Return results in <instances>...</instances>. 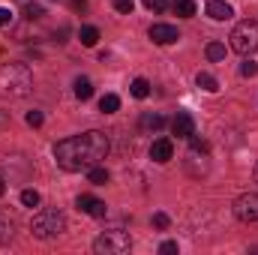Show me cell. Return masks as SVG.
I'll list each match as a JSON object with an SVG mask.
<instances>
[{
    "mask_svg": "<svg viewBox=\"0 0 258 255\" xmlns=\"http://www.w3.org/2000/svg\"><path fill=\"white\" fill-rule=\"evenodd\" d=\"M6 24H12V12L9 9H0V27H6Z\"/></svg>",
    "mask_w": 258,
    "mask_h": 255,
    "instance_id": "f546056e",
    "label": "cell"
},
{
    "mask_svg": "<svg viewBox=\"0 0 258 255\" xmlns=\"http://www.w3.org/2000/svg\"><path fill=\"white\" fill-rule=\"evenodd\" d=\"M78 39H81L84 48H93V45L99 42V30H96V27H81V30H78Z\"/></svg>",
    "mask_w": 258,
    "mask_h": 255,
    "instance_id": "5bb4252c",
    "label": "cell"
},
{
    "mask_svg": "<svg viewBox=\"0 0 258 255\" xmlns=\"http://www.w3.org/2000/svg\"><path fill=\"white\" fill-rule=\"evenodd\" d=\"M78 210L87 213V216H96V219H102V216L108 213L105 201H99V198H93V195H78Z\"/></svg>",
    "mask_w": 258,
    "mask_h": 255,
    "instance_id": "ba28073f",
    "label": "cell"
},
{
    "mask_svg": "<svg viewBox=\"0 0 258 255\" xmlns=\"http://www.w3.org/2000/svg\"><path fill=\"white\" fill-rule=\"evenodd\" d=\"M240 75H243V78H255L258 75V63H252V60L240 63Z\"/></svg>",
    "mask_w": 258,
    "mask_h": 255,
    "instance_id": "603a6c76",
    "label": "cell"
},
{
    "mask_svg": "<svg viewBox=\"0 0 258 255\" xmlns=\"http://www.w3.org/2000/svg\"><path fill=\"white\" fill-rule=\"evenodd\" d=\"M33 90V75L24 63H3L0 66V96L21 99Z\"/></svg>",
    "mask_w": 258,
    "mask_h": 255,
    "instance_id": "7a4b0ae2",
    "label": "cell"
},
{
    "mask_svg": "<svg viewBox=\"0 0 258 255\" xmlns=\"http://www.w3.org/2000/svg\"><path fill=\"white\" fill-rule=\"evenodd\" d=\"M252 174H255V183H258V165H255V171H252Z\"/></svg>",
    "mask_w": 258,
    "mask_h": 255,
    "instance_id": "836d02e7",
    "label": "cell"
},
{
    "mask_svg": "<svg viewBox=\"0 0 258 255\" xmlns=\"http://www.w3.org/2000/svg\"><path fill=\"white\" fill-rule=\"evenodd\" d=\"M3 123H6V114H3V111H0V126H3Z\"/></svg>",
    "mask_w": 258,
    "mask_h": 255,
    "instance_id": "d6a6232c",
    "label": "cell"
},
{
    "mask_svg": "<svg viewBox=\"0 0 258 255\" xmlns=\"http://www.w3.org/2000/svg\"><path fill=\"white\" fill-rule=\"evenodd\" d=\"M141 126L144 129H162L165 126V117L162 114H144L141 117Z\"/></svg>",
    "mask_w": 258,
    "mask_h": 255,
    "instance_id": "44dd1931",
    "label": "cell"
},
{
    "mask_svg": "<svg viewBox=\"0 0 258 255\" xmlns=\"http://www.w3.org/2000/svg\"><path fill=\"white\" fill-rule=\"evenodd\" d=\"M207 15H210L213 21H228V18L234 15V9H231L225 0H207Z\"/></svg>",
    "mask_w": 258,
    "mask_h": 255,
    "instance_id": "8fae6325",
    "label": "cell"
},
{
    "mask_svg": "<svg viewBox=\"0 0 258 255\" xmlns=\"http://www.w3.org/2000/svg\"><path fill=\"white\" fill-rule=\"evenodd\" d=\"M12 234H15V219H12L6 210H0V246H3V243H9V240H12Z\"/></svg>",
    "mask_w": 258,
    "mask_h": 255,
    "instance_id": "7c38bea8",
    "label": "cell"
},
{
    "mask_svg": "<svg viewBox=\"0 0 258 255\" xmlns=\"http://www.w3.org/2000/svg\"><path fill=\"white\" fill-rule=\"evenodd\" d=\"M144 6H147L150 12H162V9L168 6V0H144Z\"/></svg>",
    "mask_w": 258,
    "mask_h": 255,
    "instance_id": "d4e9b609",
    "label": "cell"
},
{
    "mask_svg": "<svg viewBox=\"0 0 258 255\" xmlns=\"http://www.w3.org/2000/svg\"><path fill=\"white\" fill-rule=\"evenodd\" d=\"M120 108V96H114V93H105L102 99H99V111H105V114H114Z\"/></svg>",
    "mask_w": 258,
    "mask_h": 255,
    "instance_id": "e0dca14e",
    "label": "cell"
},
{
    "mask_svg": "<svg viewBox=\"0 0 258 255\" xmlns=\"http://www.w3.org/2000/svg\"><path fill=\"white\" fill-rule=\"evenodd\" d=\"M108 156V135L99 132V129H90L84 135H72L57 141L54 147V159L63 171H84V168H93L99 165L102 159Z\"/></svg>",
    "mask_w": 258,
    "mask_h": 255,
    "instance_id": "6da1fadb",
    "label": "cell"
},
{
    "mask_svg": "<svg viewBox=\"0 0 258 255\" xmlns=\"http://www.w3.org/2000/svg\"><path fill=\"white\" fill-rule=\"evenodd\" d=\"M87 177H90V183H96V186H105V183H108V171L99 168V165L87 168Z\"/></svg>",
    "mask_w": 258,
    "mask_h": 255,
    "instance_id": "d6986e66",
    "label": "cell"
},
{
    "mask_svg": "<svg viewBox=\"0 0 258 255\" xmlns=\"http://www.w3.org/2000/svg\"><path fill=\"white\" fill-rule=\"evenodd\" d=\"M234 216L240 222H258V192H246L234 201Z\"/></svg>",
    "mask_w": 258,
    "mask_h": 255,
    "instance_id": "8992f818",
    "label": "cell"
},
{
    "mask_svg": "<svg viewBox=\"0 0 258 255\" xmlns=\"http://www.w3.org/2000/svg\"><path fill=\"white\" fill-rule=\"evenodd\" d=\"M171 9H174L180 18H192V15H195V3H192V0H174V3H171Z\"/></svg>",
    "mask_w": 258,
    "mask_h": 255,
    "instance_id": "ac0fdd59",
    "label": "cell"
},
{
    "mask_svg": "<svg viewBox=\"0 0 258 255\" xmlns=\"http://www.w3.org/2000/svg\"><path fill=\"white\" fill-rule=\"evenodd\" d=\"M72 9H78V12H84V9H87V3H84V0H72Z\"/></svg>",
    "mask_w": 258,
    "mask_h": 255,
    "instance_id": "4dcf8cb0",
    "label": "cell"
},
{
    "mask_svg": "<svg viewBox=\"0 0 258 255\" xmlns=\"http://www.w3.org/2000/svg\"><path fill=\"white\" fill-rule=\"evenodd\" d=\"M150 39H153L156 45H174V42L180 39V33H177V27H171V24H153V27H150Z\"/></svg>",
    "mask_w": 258,
    "mask_h": 255,
    "instance_id": "52a82bcc",
    "label": "cell"
},
{
    "mask_svg": "<svg viewBox=\"0 0 258 255\" xmlns=\"http://www.w3.org/2000/svg\"><path fill=\"white\" fill-rule=\"evenodd\" d=\"M27 126H42V111H27Z\"/></svg>",
    "mask_w": 258,
    "mask_h": 255,
    "instance_id": "4316f807",
    "label": "cell"
},
{
    "mask_svg": "<svg viewBox=\"0 0 258 255\" xmlns=\"http://www.w3.org/2000/svg\"><path fill=\"white\" fill-rule=\"evenodd\" d=\"M159 252H162V255H171V252H177V243H174V240H165V243L159 246Z\"/></svg>",
    "mask_w": 258,
    "mask_h": 255,
    "instance_id": "f1b7e54d",
    "label": "cell"
},
{
    "mask_svg": "<svg viewBox=\"0 0 258 255\" xmlns=\"http://www.w3.org/2000/svg\"><path fill=\"white\" fill-rule=\"evenodd\" d=\"M171 156H174V141L171 138H156L150 144V159L153 162H168Z\"/></svg>",
    "mask_w": 258,
    "mask_h": 255,
    "instance_id": "30bf717a",
    "label": "cell"
},
{
    "mask_svg": "<svg viewBox=\"0 0 258 255\" xmlns=\"http://www.w3.org/2000/svg\"><path fill=\"white\" fill-rule=\"evenodd\" d=\"M24 15H27V18H39V15H42V6H39V3H27V6H24Z\"/></svg>",
    "mask_w": 258,
    "mask_h": 255,
    "instance_id": "cb8c5ba5",
    "label": "cell"
},
{
    "mask_svg": "<svg viewBox=\"0 0 258 255\" xmlns=\"http://www.w3.org/2000/svg\"><path fill=\"white\" fill-rule=\"evenodd\" d=\"M30 231H33V237H39V240L60 237L66 231V216L57 207H45V210H39V213L30 219Z\"/></svg>",
    "mask_w": 258,
    "mask_h": 255,
    "instance_id": "3957f363",
    "label": "cell"
},
{
    "mask_svg": "<svg viewBox=\"0 0 258 255\" xmlns=\"http://www.w3.org/2000/svg\"><path fill=\"white\" fill-rule=\"evenodd\" d=\"M231 48L243 57H249L252 51H258V21L246 18L231 30Z\"/></svg>",
    "mask_w": 258,
    "mask_h": 255,
    "instance_id": "277c9868",
    "label": "cell"
},
{
    "mask_svg": "<svg viewBox=\"0 0 258 255\" xmlns=\"http://www.w3.org/2000/svg\"><path fill=\"white\" fill-rule=\"evenodd\" d=\"M129 93H132L135 99H147V96H150V81H147V78H135V81L129 84Z\"/></svg>",
    "mask_w": 258,
    "mask_h": 255,
    "instance_id": "4fadbf2b",
    "label": "cell"
},
{
    "mask_svg": "<svg viewBox=\"0 0 258 255\" xmlns=\"http://www.w3.org/2000/svg\"><path fill=\"white\" fill-rule=\"evenodd\" d=\"M129 246H132V240L120 228H111V231H105V234H99L93 240V252L96 255H126Z\"/></svg>",
    "mask_w": 258,
    "mask_h": 255,
    "instance_id": "5b68a950",
    "label": "cell"
},
{
    "mask_svg": "<svg viewBox=\"0 0 258 255\" xmlns=\"http://www.w3.org/2000/svg\"><path fill=\"white\" fill-rule=\"evenodd\" d=\"M207 60H213V63L225 60V45H222V42H210V45H207Z\"/></svg>",
    "mask_w": 258,
    "mask_h": 255,
    "instance_id": "ffe728a7",
    "label": "cell"
},
{
    "mask_svg": "<svg viewBox=\"0 0 258 255\" xmlns=\"http://www.w3.org/2000/svg\"><path fill=\"white\" fill-rule=\"evenodd\" d=\"M75 96H78L81 102H87V99L93 96V84H90V78H75Z\"/></svg>",
    "mask_w": 258,
    "mask_h": 255,
    "instance_id": "2e32d148",
    "label": "cell"
},
{
    "mask_svg": "<svg viewBox=\"0 0 258 255\" xmlns=\"http://www.w3.org/2000/svg\"><path fill=\"white\" fill-rule=\"evenodd\" d=\"M153 225L156 228H168V216L165 213H153Z\"/></svg>",
    "mask_w": 258,
    "mask_h": 255,
    "instance_id": "83f0119b",
    "label": "cell"
},
{
    "mask_svg": "<svg viewBox=\"0 0 258 255\" xmlns=\"http://www.w3.org/2000/svg\"><path fill=\"white\" fill-rule=\"evenodd\" d=\"M171 132L177 135V138H192L195 135V120L189 111H177V117L171 120Z\"/></svg>",
    "mask_w": 258,
    "mask_h": 255,
    "instance_id": "9c48e42d",
    "label": "cell"
},
{
    "mask_svg": "<svg viewBox=\"0 0 258 255\" xmlns=\"http://www.w3.org/2000/svg\"><path fill=\"white\" fill-rule=\"evenodd\" d=\"M132 6H135L132 0H114V9H117V12H123V15H129V12H132Z\"/></svg>",
    "mask_w": 258,
    "mask_h": 255,
    "instance_id": "484cf974",
    "label": "cell"
},
{
    "mask_svg": "<svg viewBox=\"0 0 258 255\" xmlns=\"http://www.w3.org/2000/svg\"><path fill=\"white\" fill-rule=\"evenodd\" d=\"M3 192H6V180H3V177H0V195H3Z\"/></svg>",
    "mask_w": 258,
    "mask_h": 255,
    "instance_id": "1f68e13d",
    "label": "cell"
},
{
    "mask_svg": "<svg viewBox=\"0 0 258 255\" xmlns=\"http://www.w3.org/2000/svg\"><path fill=\"white\" fill-rule=\"evenodd\" d=\"M195 84H198L201 90H207V93H216V90H219V84H216V78H213L210 72H198V75H195Z\"/></svg>",
    "mask_w": 258,
    "mask_h": 255,
    "instance_id": "9a60e30c",
    "label": "cell"
},
{
    "mask_svg": "<svg viewBox=\"0 0 258 255\" xmlns=\"http://www.w3.org/2000/svg\"><path fill=\"white\" fill-rule=\"evenodd\" d=\"M21 204H24V207H36V204H39V192L36 189H24L21 192Z\"/></svg>",
    "mask_w": 258,
    "mask_h": 255,
    "instance_id": "7402d4cb",
    "label": "cell"
}]
</instances>
